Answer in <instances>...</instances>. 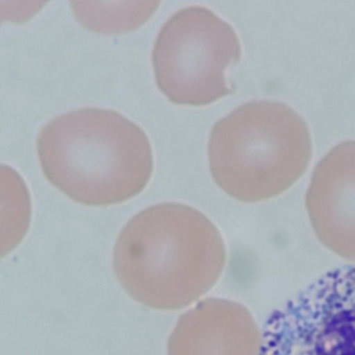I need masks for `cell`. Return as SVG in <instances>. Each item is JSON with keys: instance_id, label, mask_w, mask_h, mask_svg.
<instances>
[{"instance_id": "cell-1", "label": "cell", "mask_w": 355, "mask_h": 355, "mask_svg": "<svg viewBox=\"0 0 355 355\" xmlns=\"http://www.w3.org/2000/svg\"><path fill=\"white\" fill-rule=\"evenodd\" d=\"M36 148L49 182L85 205L126 201L144 189L153 172L145 131L112 109L81 107L53 116L41 127Z\"/></svg>"}, {"instance_id": "cell-2", "label": "cell", "mask_w": 355, "mask_h": 355, "mask_svg": "<svg viewBox=\"0 0 355 355\" xmlns=\"http://www.w3.org/2000/svg\"><path fill=\"white\" fill-rule=\"evenodd\" d=\"M225 263L216 227L200 211L176 202L155 205L134 216L113 253V269L123 288L150 306L206 291Z\"/></svg>"}, {"instance_id": "cell-3", "label": "cell", "mask_w": 355, "mask_h": 355, "mask_svg": "<svg viewBox=\"0 0 355 355\" xmlns=\"http://www.w3.org/2000/svg\"><path fill=\"white\" fill-rule=\"evenodd\" d=\"M207 151L215 183L237 200L254 202L278 196L297 180L309 159L311 137L290 106L255 99L215 122Z\"/></svg>"}, {"instance_id": "cell-4", "label": "cell", "mask_w": 355, "mask_h": 355, "mask_svg": "<svg viewBox=\"0 0 355 355\" xmlns=\"http://www.w3.org/2000/svg\"><path fill=\"white\" fill-rule=\"evenodd\" d=\"M241 53L230 24L207 7H184L156 35L151 54L155 82L174 103L207 105L232 91L225 71Z\"/></svg>"}, {"instance_id": "cell-5", "label": "cell", "mask_w": 355, "mask_h": 355, "mask_svg": "<svg viewBox=\"0 0 355 355\" xmlns=\"http://www.w3.org/2000/svg\"><path fill=\"white\" fill-rule=\"evenodd\" d=\"M259 355H355V267L324 275L274 311Z\"/></svg>"}, {"instance_id": "cell-6", "label": "cell", "mask_w": 355, "mask_h": 355, "mask_svg": "<svg viewBox=\"0 0 355 355\" xmlns=\"http://www.w3.org/2000/svg\"><path fill=\"white\" fill-rule=\"evenodd\" d=\"M76 19L84 27L101 33L135 30L153 15L159 1H69Z\"/></svg>"}, {"instance_id": "cell-7", "label": "cell", "mask_w": 355, "mask_h": 355, "mask_svg": "<svg viewBox=\"0 0 355 355\" xmlns=\"http://www.w3.org/2000/svg\"><path fill=\"white\" fill-rule=\"evenodd\" d=\"M1 182L5 183L6 216L2 218L1 256L8 253L21 241L28 226L31 207L26 187L11 168L1 166Z\"/></svg>"}, {"instance_id": "cell-8", "label": "cell", "mask_w": 355, "mask_h": 355, "mask_svg": "<svg viewBox=\"0 0 355 355\" xmlns=\"http://www.w3.org/2000/svg\"><path fill=\"white\" fill-rule=\"evenodd\" d=\"M45 1H1V20L24 22L36 13Z\"/></svg>"}]
</instances>
